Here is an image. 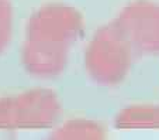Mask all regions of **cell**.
<instances>
[{
    "label": "cell",
    "mask_w": 159,
    "mask_h": 140,
    "mask_svg": "<svg viewBox=\"0 0 159 140\" xmlns=\"http://www.w3.org/2000/svg\"><path fill=\"white\" fill-rule=\"evenodd\" d=\"M2 10V9H0ZM0 31H2V12H0Z\"/></svg>",
    "instance_id": "6da1fadb"
}]
</instances>
